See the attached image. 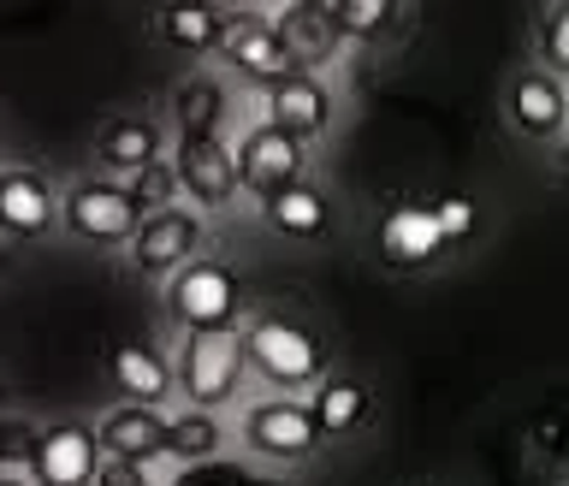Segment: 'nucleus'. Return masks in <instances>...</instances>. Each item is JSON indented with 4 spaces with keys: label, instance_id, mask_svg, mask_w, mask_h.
Returning a JSON list of instances; mask_svg holds the SVG:
<instances>
[{
    "label": "nucleus",
    "instance_id": "24",
    "mask_svg": "<svg viewBox=\"0 0 569 486\" xmlns=\"http://www.w3.org/2000/svg\"><path fill=\"white\" fill-rule=\"evenodd\" d=\"M131 202L137 208H154V214H167L172 208V196H178V172L172 167H142V172H131Z\"/></svg>",
    "mask_w": 569,
    "mask_h": 486
},
{
    "label": "nucleus",
    "instance_id": "25",
    "mask_svg": "<svg viewBox=\"0 0 569 486\" xmlns=\"http://www.w3.org/2000/svg\"><path fill=\"white\" fill-rule=\"evenodd\" d=\"M433 214H439V231H445V238H469V231H475V202H469V196H439V202H433Z\"/></svg>",
    "mask_w": 569,
    "mask_h": 486
},
{
    "label": "nucleus",
    "instance_id": "2",
    "mask_svg": "<svg viewBox=\"0 0 569 486\" xmlns=\"http://www.w3.org/2000/svg\"><path fill=\"white\" fill-rule=\"evenodd\" d=\"M243 350H249V368H261L267 380L284 386V391L320 380V345H315V333L291 327V320H273V315L256 320V327L243 333Z\"/></svg>",
    "mask_w": 569,
    "mask_h": 486
},
{
    "label": "nucleus",
    "instance_id": "7",
    "mask_svg": "<svg viewBox=\"0 0 569 486\" xmlns=\"http://www.w3.org/2000/svg\"><path fill=\"white\" fill-rule=\"evenodd\" d=\"M172 172H178V190H184L190 202H202V208H226L243 185L238 155H231L220 137H178Z\"/></svg>",
    "mask_w": 569,
    "mask_h": 486
},
{
    "label": "nucleus",
    "instance_id": "16",
    "mask_svg": "<svg viewBox=\"0 0 569 486\" xmlns=\"http://www.w3.org/2000/svg\"><path fill=\"white\" fill-rule=\"evenodd\" d=\"M113 386L124 391V398H137L142 409H160V398L172 391V368L160 363V350L119 345L113 350Z\"/></svg>",
    "mask_w": 569,
    "mask_h": 486
},
{
    "label": "nucleus",
    "instance_id": "26",
    "mask_svg": "<svg viewBox=\"0 0 569 486\" xmlns=\"http://www.w3.org/2000/svg\"><path fill=\"white\" fill-rule=\"evenodd\" d=\"M172 486H273V480H256L243 469H213V463H196V469H184Z\"/></svg>",
    "mask_w": 569,
    "mask_h": 486
},
{
    "label": "nucleus",
    "instance_id": "29",
    "mask_svg": "<svg viewBox=\"0 0 569 486\" xmlns=\"http://www.w3.org/2000/svg\"><path fill=\"white\" fill-rule=\"evenodd\" d=\"M0 486H24V480H7V475H0Z\"/></svg>",
    "mask_w": 569,
    "mask_h": 486
},
{
    "label": "nucleus",
    "instance_id": "13",
    "mask_svg": "<svg viewBox=\"0 0 569 486\" xmlns=\"http://www.w3.org/2000/svg\"><path fill=\"white\" fill-rule=\"evenodd\" d=\"M53 214H60V202L48 196V185L24 167L0 172V231H12V238H42V231L53 226Z\"/></svg>",
    "mask_w": 569,
    "mask_h": 486
},
{
    "label": "nucleus",
    "instance_id": "4",
    "mask_svg": "<svg viewBox=\"0 0 569 486\" xmlns=\"http://www.w3.org/2000/svg\"><path fill=\"white\" fill-rule=\"evenodd\" d=\"M101 439L89 427H48L30 439V480L36 486H96L101 480Z\"/></svg>",
    "mask_w": 569,
    "mask_h": 486
},
{
    "label": "nucleus",
    "instance_id": "19",
    "mask_svg": "<svg viewBox=\"0 0 569 486\" xmlns=\"http://www.w3.org/2000/svg\"><path fill=\"white\" fill-rule=\"evenodd\" d=\"M160 36L184 53H208L213 42H226V18L213 7H167L160 12Z\"/></svg>",
    "mask_w": 569,
    "mask_h": 486
},
{
    "label": "nucleus",
    "instance_id": "5",
    "mask_svg": "<svg viewBox=\"0 0 569 486\" xmlns=\"http://www.w3.org/2000/svg\"><path fill=\"white\" fill-rule=\"evenodd\" d=\"M243 445L261 457H284V463H302L320 445V416L315 404H297V398H273V404H256L243 416Z\"/></svg>",
    "mask_w": 569,
    "mask_h": 486
},
{
    "label": "nucleus",
    "instance_id": "17",
    "mask_svg": "<svg viewBox=\"0 0 569 486\" xmlns=\"http://www.w3.org/2000/svg\"><path fill=\"white\" fill-rule=\"evenodd\" d=\"M96 155L107 160L113 172H142V167H160V131L149 119H113L96 142Z\"/></svg>",
    "mask_w": 569,
    "mask_h": 486
},
{
    "label": "nucleus",
    "instance_id": "23",
    "mask_svg": "<svg viewBox=\"0 0 569 486\" xmlns=\"http://www.w3.org/2000/svg\"><path fill=\"white\" fill-rule=\"evenodd\" d=\"M327 18H332V30H345V36H380L391 24V7L386 0H338Z\"/></svg>",
    "mask_w": 569,
    "mask_h": 486
},
{
    "label": "nucleus",
    "instance_id": "12",
    "mask_svg": "<svg viewBox=\"0 0 569 486\" xmlns=\"http://www.w3.org/2000/svg\"><path fill=\"white\" fill-rule=\"evenodd\" d=\"M226 53H231V66H238L243 78H256L267 89L302 78V71H297V48L284 42L273 24H238V30L226 36Z\"/></svg>",
    "mask_w": 569,
    "mask_h": 486
},
{
    "label": "nucleus",
    "instance_id": "14",
    "mask_svg": "<svg viewBox=\"0 0 569 486\" xmlns=\"http://www.w3.org/2000/svg\"><path fill=\"white\" fill-rule=\"evenodd\" d=\"M267 125L291 131L297 142H302V137H320V131L332 125V101H327V89H320L315 78H291V83L267 89Z\"/></svg>",
    "mask_w": 569,
    "mask_h": 486
},
{
    "label": "nucleus",
    "instance_id": "10",
    "mask_svg": "<svg viewBox=\"0 0 569 486\" xmlns=\"http://www.w3.org/2000/svg\"><path fill=\"white\" fill-rule=\"evenodd\" d=\"M445 244L451 238L439 231L433 202H403L380 220V256L391 267H427L433 256H445Z\"/></svg>",
    "mask_w": 569,
    "mask_h": 486
},
{
    "label": "nucleus",
    "instance_id": "27",
    "mask_svg": "<svg viewBox=\"0 0 569 486\" xmlns=\"http://www.w3.org/2000/svg\"><path fill=\"white\" fill-rule=\"evenodd\" d=\"M540 48H546V60L558 66V71H569V7H558L546 18V36H540Z\"/></svg>",
    "mask_w": 569,
    "mask_h": 486
},
{
    "label": "nucleus",
    "instance_id": "20",
    "mask_svg": "<svg viewBox=\"0 0 569 486\" xmlns=\"http://www.w3.org/2000/svg\"><path fill=\"white\" fill-rule=\"evenodd\" d=\"M172 113H178V125H184V137H213V125H220V113H226L220 83L190 78V83L172 96Z\"/></svg>",
    "mask_w": 569,
    "mask_h": 486
},
{
    "label": "nucleus",
    "instance_id": "3",
    "mask_svg": "<svg viewBox=\"0 0 569 486\" xmlns=\"http://www.w3.org/2000/svg\"><path fill=\"white\" fill-rule=\"evenodd\" d=\"M172 315L184 320V333H231L238 315V279L220 261H190L184 274H172Z\"/></svg>",
    "mask_w": 569,
    "mask_h": 486
},
{
    "label": "nucleus",
    "instance_id": "11",
    "mask_svg": "<svg viewBox=\"0 0 569 486\" xmlns=\"http://www.w3.org/2000/svg\"><path fill=\"white\" fill-rule=\"evenodd\" d=\"M167 434H172V421L160 416V409H142V404H124V409H113V416L96 427L101 457L107 463H137V469L167 452Z\"/></svg>",
    "mask_w": 569,
    "mask_h": 486
},
{
    "label": "nucleus",
    "instance_id": "8",
    "mask_svg": "<svg viewBox=\"0 0 569 486\" xmlns=\"http://www.w3.org/2000/svg\"><path fill=\"white\" fill-rule=\"evenodd\" d=\"M196 249H202V220L184 208H167V214H149L131 238V267L137 274H184Z\"/></svg>",
    "mask_w": 569,
    "mask_h": 486
},
{
    "label": "nucleus",
    "instance_id": "22",
    "mask_svg": "<svg viewBox=\"0 0 569 486\" xmlns=\"http://www.w3.org/2000/svg\"><path fill=\"white\" fill-rule=\"evenodd\" d=\"M213 445H220V427H213V416H184V421H172V434H167V457H184L190 469L196 463H208L213 457Z\"/></svg>",
    "mask_w": 569,
    "mask_h": 486
},
{
    "label": "nucleus",
    "instance_id": "9",
    "mask_svg": "<svg viewBox=\"0 0 569 486\" xmlns=\"http://www.w3.org/2000/svg\"><path fill=\"white\" fill-rule=\"evenodd\" d=\"M238 172H243V190H256L267 202V196H279V190L297 185L302 142L291 131H279V125H256V131L238 142Z\"/></svg>",
    "mask_w": 569,
    "mask_h": 486
},
{
    "label": "nucleus",
    "instance_id": "31",
    "mask_svg": "<svg viewBox=\"0 0 569 486\" xmlns=\"http://www.w3.org/2000/svg\"><path fill=\"white\" fill-rule=\"evenodd\" d=\"M0 267H7V249H0Z\"/></svg>",
    "mask_w": 569,
    "mask_h": 486
},
{
    "label": "nucleus",
    "instance_id": "21",
    "mask_svg": "<svg viewBox=\"0 0 569 486\" xmlns=\"http://www.w3.org/2000/svg\"><path fill=\"white\" fill-rule=\"evenodd\" d=\"M315 416H320V434H350L368 416V391L356 380H327L315 398Z\"/></svg>",
    "mask_w": 569,
    "mask_h": 486
},
{
    "label": "nucleus",
    "instance_id": "18",
    "mask_svg": "<svg viewBox=\"0 0 569 486\" xmlns=\"http://www.w3.org/2000/svg\"><path fill=\"white\" fill-rule=\"evenodd\" d=\"M267 226L284 231V238H320L327 231V196L309 190V185H291V190H279V196H267Z\"/></svg>",
    "mask_w": 569,
    "mask_h": 486
},
{
    "label": "nucleus",
    "instance_id": "28",
    "mask_svg": "<svg viewBox=\"0 0 569 486\" xmlns=\"http://www.w3.org/2000/svg\"><path fill=\"white\" fill-rule=\"evenodd\" d=\"M96 486H149V475H142L137 463H107Z\"/></svg>",
    "mask_w": 569,
    "mask_h": 486
},
{
    "label": "nucleus",
    "instance_id": "15",
    "mask_svg": "<svg viewBox=\"0 0 569 486\" xmlns=\"http://www.w3.org/2000/svg\"><path fill=\"white\" fill-rule=\"evenodd\" d=\"M510 119L522 125L528 137H551L569 119V96L558 89L551 71H528V78H516V89H510Z\"/></svg>",
    "mask_w": 569,
    "mask_h": 486
},
{
    "label": "nucleus",
    "instance_id": "6",
    "mask_svg": "<svg viewBox=\"0 0 569 486\" xmlns=\"http://www.w3.org/2000/svg\"><path fill=\"white\" fill-rule=\"evenodd\" d=\"M60 214L83 244H124L142 231V208L131 202L124 185H78L60 202Z\"/></svg>",
    "mask_w": 569,
    "mask_h": 486
},
{
    "label": "nucleus",
    "instance_id": "30",
    "mask_svg": "<svg viewBox=\"0 0 569 486\" xmlns=\"http://www.w3.org/2000/svg\"><path fill=\"white\" fill-rule=\"evenodd\" d=\"M563 178H569V149H563Z\"/></svg>",
    "mask_w": 569,
    "mask_h": 486
},
{
    "label": "nucleus",
    "instance_id": "1",
    "mask_svg": "<svg viewBox=\"0 0 569 486\" xmlns=\"http://www.w3.org/2000/svg\"><path fill=\"white\" fill-rule=\"evenodd\" d=\"M243 338L238 333H190L184 338V356H178V386L196 409H220L243 380Z\"/></svg>",
    "mask_w": 569,
    "mask_h": 486
}]
</instances>
